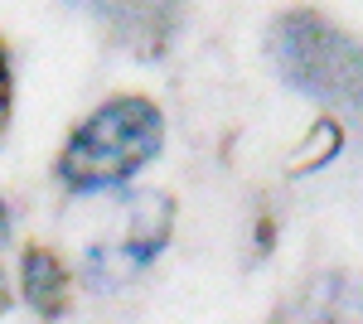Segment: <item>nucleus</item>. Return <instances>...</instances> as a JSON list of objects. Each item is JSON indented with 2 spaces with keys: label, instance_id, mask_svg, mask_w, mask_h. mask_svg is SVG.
Instances as JSON below:
<instances>
[{
  "label": "nucleus",
  "instance_id": "1",
  "mask_svg": "<svg viewBox=\"0 0 363 324\" xmlns=\"http://www.w3.org/2000/svg\"><path fill=\"white\" fill-rule=\"evenodd\" d=\"M160 145H165L160 107L150 97H112L68 135V145L58 155V174L78 194L116 189L155 160Z\"/></svg>",
  "mask_w": 363,
  "mask_h": 324
},
{
  "label": "nucleus",
  "instance_id": "2",
  "mask_svg": "<svg viewBox=\"0 0 363 324\" xmlns=\"http://www.w3.org/2000/svg\"><path fill=\"white\" fill-rule=\"evenodd\" d=\"M169 218H174V208H169L165 194H136V199L126 203V233L92 247L87 267L102 271L107 281L136 276L140 267H150V262L160 257V247H165V238H169Z\"/></svg>",
  "mask_w": 363,
  "mask_h": 324
},
{
  "label": "nucleus",
  "instance_id": "3",
  "mask_svg": "<svg viewBox=\"0 0 363 324\" xmlns=\"http://www.w3.org/2000/svg\"><path fill=\"white\" fill-rule=\"evenodd\" d=\"M63 291H68V271L58 267V257L29 247L25 252V296H29V305L44 310V315H58V310H63Z\"/></svg>",
  "mask_w": 363,
  "mask_h": 324
},
{
  "label": "nucleus",
  "instance_id": "4",
  "mask_svg": "<svg viewBox=\"0 0 363 324\" xmlns=\"http://www.w3.org/2000/svg\"><path fill=\"white\" fill-rule=\"evenodd\" d=\"M5 300H10V291H5V276H0V315H5Z\"/></svg>",
  "mask_w": 363,
  "mask_h": 324
},
{
  "label": "nucleus",
  "instance_id": "5",
  "mask_svg": "<svg viewBox=\"0 0 363 324\" xmlns=\"http://www.w3.org/2000/svg\"><path fill=\"white\" fill-rule=\"evenodd\" d=\"M0 87H5V49H0Z\"/></svg>",
  "mask_w": 363,
  "mask_h": 324
},
{
  "label": "nucleus",
  "instance_id": "6",
  "mask_svg": "<svg viewBox=\"0 0 363 324\" xmlns=\"http://www.w3.org/2000/svg\"><path fill=\"white\" fill-rule=\"evenodd\" d=\"M0 238H5V208H0Z\"/></svg>",
  "mask_w": 363,
  "mask_h": 324
}]
</instances>
